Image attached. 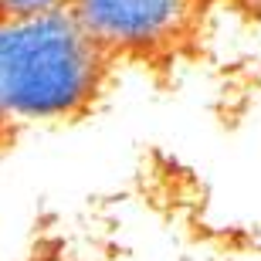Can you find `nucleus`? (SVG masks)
<instances>
[{
	"mask_svg": "<svg viewBox=\"0 0 261 261\" xmlns=\"http://www.w3.org/2000/svg\"><path fill=\"white\" fill-rule=\"evenodd\" d=\"M200 0H75V17L106 55H149L190 31Z\"/></svg>",
	"mask_w": 261,
	"mask_h": 261,
	"instance_id": "obj_2",
	"label": "nucleus"
},
{
	"mask_svg": "<svg viewBox=\"0 0 261 261\" xmlns=\"http://www.w3.org/2000/svg\"><path fill=\"white\" fill-rule=\"evenodd\" d=\"M238 4H241V7H248V10H258V14H261V0H238Z\"/></svg>",
	"mask_w": 261,
	"mask_h": 261,
	"instance_id": "obj_4",
	"label": "nucleus"
},
{
	"mask_svg": "<svg viewBox=\"0 0 261 261\" xmlns=\"http://www.w3.org/2000/svg\"><path fill=\"white\" fill-rule=\"evenodd\" d=\"M106 51L75 10L0 20V122H58L95 98Z\"/></svg>",
	"mask_w": 261,
	"mask_h": 261,
	"instance_id": "obj_1",
	"label": "nucleus"
},
{
	"mask_svg": "<svg viewBox=\"0 0 261 261\" xmlns=\"http://www.w3.org/2000/svg\"><path fill=\"white\" fill-rule=\"evenodd\" d=\"M68 0H0L4 17H28V14H44V10H61Z\"/></svg>",
	"mask_w": 261,
	"mask_h": 261,
	"instance_id": "obj_3",
	"label": "nucleus"
}]
</instances>
